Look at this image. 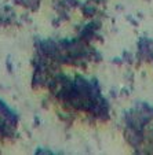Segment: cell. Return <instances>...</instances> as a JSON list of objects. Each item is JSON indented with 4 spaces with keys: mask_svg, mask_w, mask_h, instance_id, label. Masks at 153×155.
Masks as SVG:
<instances>
[]
</instances>
